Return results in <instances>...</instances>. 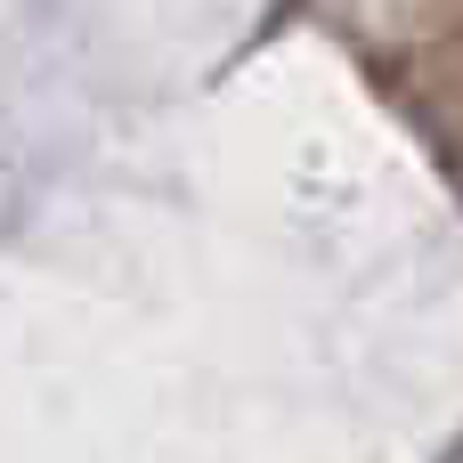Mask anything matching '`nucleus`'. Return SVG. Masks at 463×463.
<instances>
[]
</instances>
